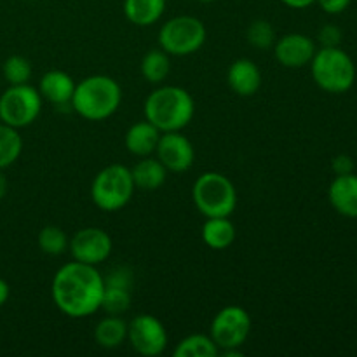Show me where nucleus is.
Returning a JSON list of instances; mask_svg holds the SVG:
<instances>
[{
	"label": "nucleus",
	"instance_id": "f257e3e1",
	"mask_svg": "<svg viewBox=\"0 0 357 357\" xmlns=\"http://www.w3.org/2000/svg\"><path fill=\"white\" fill-rule=\"evenodd\" d=\"M105 281L96 265L70 261L52 278V302L65 316L80 319L101 309Z\"/></svg>",
	"mask_w": 357,
	"mask_h": 357
},
{
	"label": "nucleus",
	"instance_id": "f03ea898",
	"mask_svg": "<svg viewBox=\"0 0 357 357\" xmlns=\"http://www.w3.org/2000/svg\"><path fill=\"white\" fill-rule=\"evenodd\" d=\"M145 119L160 132L181 131L192 122L195 103L187 89L178 86H162L150 93L145 100Z\"/></svg>",
	"mask_w": 357,
	"mask_h": 357
},
{
	"label": "nucleus",
	"instance_id": "7ed1b4c3",
	"mask_svg": "<svg viewBox=\"0 0 357 357\" xmlns=\"http://www.w3.org/2000/svg\"><path fill=\"white\" fill-rule=\"evenodd\" d=\"M122 89L108 75H91L80 80L72 96V108L87 121H105L119 110Z\"/></svg>",
	"mask_w": 357,
	"mask_h": 357
},
{
	"label": "nucleus",
	"instance_id": "20e7f679",
	"mask_svg": "<svg viewBox=\"0 0 357 357\" xmlns=\"http://www.w3.org/2000/svg\"><path fill=\"white\" fill-rule=\"evenodd\" d=\"M312 79L323 91L331 94L347 93L356 80V65L340 47H321L310 61Z\"/></svg>",
	"mask_w": 357,
	"mask_h": 357
},
{
	"label": "nucleus",
	"instance_id": "39448f33",
	"mask_svg": "<svg viewBox=\"0 0 357 357\" xmlns=\"http://www.w3.org/2000/svg\"><path fill=\"white\" fill-rule=\"evenodd\" d=\"M192 197L206 218L230 216L237 206L236 187L225 174L216 171H208L195 180Z\"/></svg>",
	"mask_w": 357,
	"mask_h": 357
},
{
	"label": "nucleus",
	"instance_id": "423d86ee",
	"mask_svg": "<svg viewBox=\"0 0 357 357\" xmlns=\"http://www.w3.org/2000/svg\"><path fill=\"white\" fill-rule=\"evenodd\" d=\"M135 188L131 169L122 164H110L94 176L91 185V197L101 211L114 213L128 206L135 194Z\"/></svg>",
	"mask_w": 357,
	"mask_h": 357
},
{
	"label": "nucleus",
	"instance_id": "0eeeda50",
	"mask_svg": "<svg viewBox=\"0 0 357 357\" xmlns=\"http://www.w3.org/2000/svg\"><path fill=\"white\" fill-rule=\"evenodd\" d=\"M208 31L204 23L194 16L167 20L159 31V45L171 56H188L204 45Z\"/></svg>",
	"mask_w": 357,
	"mask_h": 357
},
{
	"label": "nucleus",
	"instance_id": "6e6552de",
	"mask_svg": "<svg viewBox=\"0 0 357 357\" xmlns=\"http://www.w3.org/2000/svg\"><path fill=\"white\" fill-rule=\"evenodd\" d=\"M42 110V96L30 84L9 86L0 96V121L10 128L33 124Z\"/></svg>",
	"mask_w": 357,
	"mask_h": 357
},
{
	"label": "nucleus",
	"instance_id": "1a4fd4ad",
	"mask_svg": "<svg viewBox=\"0 0 357 357\" xmlns=\"http://www.w3.org/2000/svg\"><path fill=\"white\" fill-rule=\"evenodd\" d=\"M251 331V317L248 310L239 305H229L220 310L211 321L209 337L220 352L243 347Z\"/></svg>",
	"mask_w": 357,
	"mask_h": 357
},
{
	"label": "nucleus",
	"instance_id": "9d476101",
	"mask_svg": "<svg viewBox=\"0 0 357 357\" xmlns=\"http://www.w3.org/2000/svg\"><path fill=\"white\" fill-rule=\"evenodd\" d=\"M128 340L138 354L155 357L167 347V331L155 316L139 314L128 324Z\"/></svg>",
	"mask_w": 357,
	"mask_h": 357
},
{
	"label": "nucleus",
	"instance_id": "9b49d317",
	"mask_svg": "<svg viewBox=\"0 0 357 357\" xmlns=\"http://www.w3.org/2000/svg\"><path fill=\"white\" fill-rule=\"evenodd\" d=\"M112 237L98 227H86L70 239L68 250L75 261L87 265H100L112 253Z\"/></svg>",
	"mask_w": 357,
	"mask_h": 357
},
{
	"label": "nucleus",
	"instance_id": "f8f14e48",
	"mask_svg": "<svg viewBox=\"0 0 357 357\" xmlns=\"http://www.w3.org/2000/svg\"><path fill=\"white\" fill-rule=\"evenodd\" d=\"M157 159L162 162L171 173H185L190 169L195 159V150L187 136L180 135V131L162 132L157 143Z\"/></svg>",
	"mask_w": 357,
	"mask_h": 357
},
{
	"label": "nucleus",
	"instance_id": "ddd939ff",
	"mask_svg": "<svg viewBox=\"0 0 357 357\" xmlns=\"http://www.w3.org/2000/svg\"><path fill=\"white\" fill-rule=\"evenodd\" d=\"M275 58L286 68L310 65L316 54V42L303 33H288L275 42Z\"/></svg>",
	"mask_w": 357,
	"mask_h": 357
},
{
	"label": "nucleus",
	"instance_id": "4468645a",
	"mask_svg": "<svg viewBox=\"0 0 357 357\" xmlns=\"http://www.w3.org/2000/svg\"><path fill=\"white\" fill-rule=\"evenodd\" d=\"M227 82L230 89L239 96H253L261 87V72L257 63L248 58H241L230 65L227 72Z\"/></svg>",
	"mask_w": 357,
	"mask_h": 357
},
{
	"label": "nucleus",
	"instance_id": "2eb2a0df",
	"mask_svg": "<svg viewBox=\"0 0 357 357\" xmlns=\"http://www.w3.org/2000/svg\"><path fill=\"white\" fill-rule=\"evenodd\" d=\"M335 211L347 218H357V174H340L335 178L328 190Z\"/></svg>",
	"mask_w": 357,
	"mask_h": 357
},
{
	"label": "nucleus",
	"instance_id": "dca6fc26",
	"mask_svg": "<svg viewBox=\"0 0 357 357\" xmlns=\"http://www.w3.org/2000/svg\"><path fill=\"white\" fill-rule=\"evenodd\" d=\"M75 86L77 84L73 82V79L66 72H63V70H49L42 75L38 93L44 100L51 101L58 107H65V105L72 103Z\"/></svg>",
	"mask_w": 357,
	"mask_h": 357
},
{
	"label": "nucleus",
	"instance_id": "f3484780",
	"mask_svg": "<svg viewBox=\"0 0 357 357\" xmlns=\"http://www.w3.org/2000/svg\"><path fill=\"white\" fill-rule=\"evenodd\" d=\"M160 135L162 132L146 119L142 122H136L126 132V149L136 157L152 155L155 152Z\"/></svg>",
	"mask_w": 357,
	"mask_h": 357
},
{
	"label": "nucleus",
	"instance_id": "a211bd4d",
	"mask_svg": "<svg viewBox=\"0 0 357 357\" xmlns=\"http://www.w3.org/2000/svg\"><path fill=\"white\" fill-rule=\"evenodd\" d=\"M131 176L136 188L152 192L162 187L167 176V169L162 166L159 159H152L149 155L142 157V160L131 167Z\"/></svg>",
	"mask_w": 357,
	"mask_h": 357
},
{
	"label": "nucleus",
	"instance_id": "6ab92c4d",
	"mask_svg": "<svg viewBox=\"0 0 357 357\" xmlns=\"http://www.w3.org/2000/svg\"><path fill=\"white\" fill-rule=\"evenodd\" d=\"M202 241L211 250H227L236 241V227L230 222L229 216L208 218L202 225Z\"/></svg>",
	"mask_w": 357,
	"mask_h": 357
},
{
	"label": "nucleus",
	"instance_id": "aec40b11",
	"mask_svg": "<svg viewBox=\"0 0 357 357\" xmlns=\"http://www.w3.org/2000/svg\"><path fill=\"white\" fill-rule=\"evenodd\" d=\"M166 0H124V14L136 26H150L162 17Z\"/></svg>",
	"mask_w": 357,
	"mask_h": 357
},
{
	"label": "nucleus",
	"instance_id": "412c9836",
	"mask_svg": "<svg viewBox=\"0 0 357 357\" xmlns=\"http://www.w3.org/2000/svg\"><path fill=\"white\" fill-rule=\"evenodd\" d=\"M94 340L107 351L121 347L124 340H128V323L122 317L108 314L94 328Z\"/></svg>",
	"mask_w": 357,
	"mask_h": 357
},
{
	"label": "nucleus",
	"instance_id": "4be33fe9",
	"mask_svg": "<svg viewBox=\"0 0 357 357\" xmlns=\"http://www.w3.org/2000/svg\"><path fill=\"white\" fill-rule=\"evenodd\" d=\"M169 54L162 49H150L142 59V75L146 82L160 84L169 75Z\"/></svg>",
	"mask_w": 357,
	"mask_h": 357
},
{
	"label": "nucleus",
	"instance_id": "5701e85b",
	"mask_svg": "<svg viewBox=\"0 0 357 357\" xmlns=\"http://www.w3.org/2000/svg\"><path fill=\"white\" fill-rule=\"evenodd\" d=\"M220 354V349L209 335H190L183 338L174 349V357H215Z\"/></svg>",
	"mask_w": 357,
	"mask_h": 357
},
{
	"label": "nucleus",
	"instance_id": "b1692460",
	"mask_svg": "<svg viewBox=\"0 0 357 357\" xmlns=\"http://www.w3.org/2000/svg\"><path fill=\"white\" fill-rule=\"evenodd\" d=\"M23 150V139L16 128L0 122V169L13 166L21 155Z\"/></svg>",
	"mask_w": 357,
	"mask_h": 357
},
{
	"label": "nucleus",
	"instance_id": "393cba45",
	"mask_svg": "<svg viewBox=\"0 0 357 357\" xmlns=\"http://www.w3.org/2000/svg\"><path fill=\"white\" fill-rule=\"evenodd\" d=\"M68 244L70 241L66 237L65 230L56 225L44 227L38 234V248L45 255H51V257H58V255L65 253L68 250Z\"/></svg>",
	"mask_w": 357,
	"mask_h": 357
},
{
	"label": "nucleus",
	"instance_id": "a878e982",
	"mask_svg": "<svg viewBox=\"0 0 357 357\" xmlns=\"http://www.w3.org/2000/svg\"><path fill=\"white\" fill-rule=\"evenodd\" d=\"M131 307V289L115 288V286H105L103 298H101V309L110 316H122Z\"/></svg>",
	"mask_w": 357,
	"mask_h": 357
},
{
	"label": "nucleus",
	"instance_id": "bb28decb",
	"mask_svg": "<svg viewBox=\"0 0 357 357\" xmlns=\"http://www.w3.org/2000/svg\"><path fill=\"white\" fill-rule=\"evenodd\" d=\"M3 77L10 86H20V84H28L31 79V65L23 56H9L3 63Z\"/></svg>",
	"mask_w": 357,
	"mask_h": 357
},
{
	"label": "nucleus",
	"instance_id": "cd10ccee",
	"mask_svg": "<svg viewBox=\"0 0 357 357\" xmlns=\"http://www.w3.org/2000/svg\"><path fill=\"white\" fill-rule=\"evenodd\" d=\"M246 38L253 47L257 49H271L275 44V31L268 21L255 20L248 26Z\"/></svg>",
	"mask_w": 357,
	"mask_h": 357
},
{
	"label": "nucleus",
	"instance_id": "c85d7f7f",
	"mask_svg": "<svg viewBox=\"0 0 357 357\" xmlns=\"http://www.w3.org/2000/svg\"><path fill=\"white\" fill-rule=\"evenodd\" d=\"M132 271L128 265H117L112 268L107 275L103 278L105 286H115V288H126L131 289L132 286Z\"/></svg>",
	"mask_w": 357,
	"mask_h": 357
},
{
	"label": "nucleus",
	"instance_id": "c756f323",
	"mask_svg": "<svg viewBox=\"0 0 357 357\" xmlns=\"http://www.w3.org/2000/svg\"><path fill=\"white\" fill-rule=\"evenodd\" d=\"M342 40V31L340 28L335 24H326L319 30V42L323 47H338Z\"/></svg>",
	"mask_w": 357,
	"mask_h": 357
},
{
	"label": "nucleus",
	"instance_id": "7c9ffc66",
	"mask_svg": "<svg viewBox=\"0 0 357 357\" xmlns=\"http://www.w3.org/2000/svg\"><path fill=\"white\" fill-rule=\"evenodd\" d=\"M321 9L328 14H340L351 6L352 0H316Z\"/></svg>",
	"mask_w": 357,
	"mask_h": 357
},
{
	"label": "nucleus",
	"instance_id": "2f4dec72",
	"mask_svg": "<svg viewBox=\"0 0 357 357\" xmlns=\"http://www.w3.org/2000/svg\"><path fill=\"white\" fill-rule=\"evenodd\" d=\"M333 171L337 176L340 174H349L354 173V160L349 155H338L333 159Z\"/></svg>",
	"mask_w": 357,
	"mask_h": 357
},
{
	"label": "nucleus",
	"instance_id": "473e14b6",
	"mask_svg": "<svg viewBox=\"0 0 357 357\" xmlns=\"http://www.w3.org/2000/svg\"><path fill=\"white\" fill-rule=\"evenodd\" d=\"M281 2L291 9H307L312 3H316V0H281Z\"/></svg>",
	"mask_w": 357,
	"mask_h": 357
},
{
	"label": "nucleus",
	"instance_id": "72a5a7b5",
	"mask_svg": "<svg viewBox=\"0 0 357 357\" xmlns=\"http://www.w3.org/2000/svg\"><path fill=\"white\" fill-rule=\"evenodd\" d=\"M9 295H10L9 284H7L3 279H0V307H2L7 300H9Z\"/></svg>",
	"mask_w": 357,
	"mask_h": 357
},
{
	"label": "nucleus",
	"instance_id": "f704fd0d",
	"mask_svg": "<svg viewBox=\"0 0 357 357\" xmlns=\"http://www.w3.org/2000/svg\"><path fill=\"white\" fill-rule=\"evenodd\" d=\"M7 187H9V183H7V178L3 176L2 169H0V199L6 197V194H7Z\"/></svg>",
	"mask_w": 357,
	"mask_h": 357
},
{
	"label": "nucleus",
	"instance_id": "c9c22d12",
	"mask_svg": "<svg viewBox=\"0 0 357 357\" xmlns=\"http://www.w3.org/2000/svg\"><path fill=\"white\" fill-rule=\"evenodd\" d=\"M197 2H202V3H211V2H215V0H197Z\"/></svg>",
	"mask_w": 357,
	"mask_h": 357
}]
</instances>
